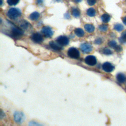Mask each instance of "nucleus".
Wrapping results in <instances>:
<instances>
[{"instance_id":"nucleus-21","label":"nucleus","mask_w":126,"mask_h":126,"mask_svg":"<svg viewBox=\"0 0 126 126\" xmlns=\"http://www.w3.org/2000/svg\"><path fill=\"white\" fill-rule=\"evenodd\" d=\"M114 29L115 30L118 32H121L124 29V27L121 24H117L114 25Z\"/></svg>"},{"instance_id":"nucleus-23","label":"nucleus","mask_w":126,"mask_h":126,"mask_svg":"<svg viewBox=\"0 0 126 126\" xmlns=\"http://www.w3.org/2000/svg\"><path fill=\"white\" fill-rule=\"evenodd\" d=\"M19 0H7V3L10 6H15L19 3Z\"/></svg>"},{"instance_id":"nucleus-33","label":"nucleus","mask_w":126,"mask_h":126,"mask_svg":"<svg viewBox=\"0 0 126 126\" xmlns=\"http://www.w3.org/2000/svg\"><path fill=\"white\" fill-rule=\"evenodd\" d=\"M74 1L75 3H80L82 1V0H74Z\"/></svg>"},{"instance_id":"nucleus-9","label":"nucleus","mask_w":126,"mask_h":126,"mask_svg":"<svg viewBox=\"0 0 126 126\" xmlns=\"http://www.w3.org/2000/svg\"><path fill=\"white\" fill-rule=\"evenodd\" d=\"M31 40L35 43H40L43 40V39L42 35L39 33H35L31 35Z\"/></svg>"},{"instance_id":"nucleus-8","label":"nucleus","mask_w":126,"mask_h":126,"mask_svg":"<svg viewBox=\"0 0 126 126\" xmlns=\"http://www.w3.org/2000/svg\"><path fill=\"white\" fill-rule=\"evenodd\" d=\"M85 62L87 65L90 66H94L96 65L97 60L94 56L89 55L85 58Z\"/></svg>"},{"instance_id":"nucleus-26","label":"nucleus","mask_w":126,"mask_h":126,"mask_svg":"<svg viewBox=\"0 0 126 126\" xmlns=\"http://www.w3.org/2000/svg\"><path fill=\"white\" fill-rule=\"evenodd\" d=\"M87 2L89 6H92L96 4V0H87Z\"/></svg>"},{"instance_id":"nucleus-15","label":"nucleus","mask_w":126,"mask_h":126,"mask_svg":"<svg viewBox=\"0 0 126 126\" xmlns=\"http://www.w3.org/2000/svg\"><path fill=\"white\" fill-rule=\"evenodd\" d=\"M40 16V13L37 11H34L31 13L29 16L30 19L32 21L37 20Z\"/></svg>"},{"instance_id":"nucleus-34","label":"nucleus","mask_w":126,"mask_h":126,"mask_svg":"<svg viewBox=\"0 0 126 126\" xmlns=\"http://www.w3.org/2000/svg\"><path fill=\"white\" fill-rule=\"evenodd\" d=\"M55 1H57V2H60L62 1V0H55Z\"/></svg>"},{"instance_id":"nucleus-13","label":"nucleus","mask_w":126,"mask_h":126,"mask_svg":"<svg viewBox=\"0 0 126 126\" xmlns=\"http://www.w3.org/2000/svg\"><path fill=\"white\" fill-rule=\"evenodd\" d=\"M84 28L85 30L89 33H92L94 32L95 30V27L92 24H87L84 26Z\"/></svg>"},{"instance_id":"nucleus-20","label":"nucleus","mask_w":126,"mask_h":126,"mask_svg":"<svg viewBox=\"0 0 126 126\" xmlns=\"http://www.w3.org/2000/svg\"><path fill=\"white\" fill-rule=\"evenodd\" d=\"M119 41L121 43H126V31L123 32L122 34L121 37L119 38Z\"/></svg>"},{"instance_id":"nucleus-31","label":"nucleus","mask_w":126,"mask_h":126,"mask_svg":"<svg viewBox=\"0 0 126 126\" xmlns=\"http://www.w3.org/2000/svg\"><path fill=\"white\" fill-rule=\"evenodd\" d=\"M122 21H123V23H124L125 25H126V16L123 18H122Z\"/></svg>"},{"instance_id":"nucleus-2","label":"nucleus","mask_w":126,"mask_h":126,"mask_svg":"<svg viewBox=\"0 0 126 126\" xmlns=\"http://www.w3.org/2000/svg\"><path fill=\"white\" fill-rule=\"evenodd\" d=\"M21 15V11L17 8H11L7 12V16L11 20H15Z\"/></svg>"},{"instance_id":"nucleus-5","label":"nucleus","mask_w":126,"mask_h":126,"mask_svg":"<svg viewBox=\"0 0 126 126\" xmlns=\"http://www.w3.org/2000/svg\"><path fill=\"white\" fill-rule=\"evenodd\" d=\"M41 32L45 37L49 38L52 37L54 32L52 29L49 26H44L41 29Z\"/></svg>"},{"instance_id":"nucleus-29","label":"nucleus","mask_w":126,"mask_h":126,"mask_svg":"<svg viewBox=\"0 0 126 126\" xmlns=\"http://www.w3.org/2000/svg\"><path fill=\"white\" fill-rule=\"evenodd\" d=\"M29 125L30 126H40L41 125V124L37 122H34V121H31L29 123Z\"/></svg>"},{"instance_id":"nucleus-27","label":"nucleus","mask_w":126,"mask_h":126,"mask_svg":"<svg viewBox=\"0 0 126 126\" xmlns=\"http://www.w3.org/2000/svg\"><path fill=\"white\" fill-rule=\"evenodd\" d=\"M103 40L101 38H97L94 41V43L97 45H100L102 43Z\"/></svg>"},{"instance_id":"nucleus-4","label":"nucleus","mask_w":126,"mask_h":126,"mask_svg":"<svg viewBox=\"0 0 126 126\" xmlns=\"http://www.w3.org/2000/svg\"><path fill=\"white\" fill-rule=\"evenodd\" d=\"M68 55L72 59H77L80 57V52L79 50L75 47H70L68 51Z\"/></svg>"},{"instance_id":"nucleus-14","label":"nucleus","mask_w":126,"mask_h":126,"mask_svg":"<svg viewBox=\"0 0 126 126\" xmlns=\"http://www.w3.org/2000/svg\"><path fill=\"white\" fill-rule=\"evenodd\" d=\"M74 32L75 35L79 38L83 37L85 34V33L84 31L83 30V29H82L81 28H80L75 29Z\"/></svg>"},{"instance_id":"nucleus-18","label":"nucleus","mask_w":126,"mask_h":126,"mask_svg":"<svg viewBox=\"0 0 126 126\" xmlns=\"http://www.w3.org/2000/svg\"><path fill=\"white\" fill-rule=\"evenodd\" d=\"M72 14L74 17L78 18L80 16V11L77 8H74L72 10Z\"/></svg>"},{"instance_id":"nucleus-17","label":"nucleus","mask_w":126,"mask_h":126,"mask_svg":"<svg viewBox=\"0 0 126 126\" xmlns=\"http://www.w3.org/2000/svg\"><path fill=\"white\" fill-rule=\"evenodd\" d=\"M30 23L26 21L25 20H23L21 22V24H20V27L21 28L24 30H27L28 29V28H29V26H30Z\"/></svg>"},{"instance_id":"nucleus-30","label":"nucleus","mask_w":126,"mask_h":126,"mask_svg":"<svg viewBox=\"0 0 126 126\" xmlns=\"http://www.w3.org/2000/svg\"><path fill=\"white\" fill-rule=\"evenodd\" d=\"M65 18H66L67 19H69L70 18V15H69V13H66L65 14Z\"/></svg>"},{"instance_id":"nucleus-11","label":"nucleus","mask_w":126,"mask_h":126,"mask_svg":"<svg viewBox=\"0 0 126 126\" xmlns=\"http://www.w3.org/2000/svg\"><path fill=\"white\" fill-rule=\"evenodd\" d=\"M49 46L53 50L56 51H60L63 49L62 46H61L58 42L56 43L53 41H51L49 42Z\"/></svg>"},{"instance_id":"nucleus-22","label":"nucleus","mask_w":126,"mask_h":126,"mask_svg":"<svg viewBox=\"0 0 126 126\" xmlns=\"http://www.w3.org/2000/svg\"><path fill=\"white\" fill-rule=\"evenodd\" d=\"M108 28H109V27L107 25L105 24H103L100 25L98 27V29L100 30V31L102 32H105L107 31Z\"/></svg>"},{"instance_id":"nucleus-7","label":"nucleus","mask_w":126,"mask_h":126,"mask_svg":"<svg viewBox=\"0 0 126 126\" xmlns=\"http://www.w3.org/2000/svg\"><path fill=\"white\" fill-rule=\"evenodd\" d=\"M56 41L61 46H67L69 42V39L65 35L59 36L57 38Z\"/></svg>"},{"instance_id":"nucleus-16","label":"nucleus","mask_w":126,"mask_h":126,"mask_svg":"<svg viewBox=\"0 0 126 126\" xmlns=\"http://www.w3.org/2000/svg\"><path fill=\"white\" fill-rule=\"evenodd\" d=\"M110 19H111V17L110 15L106 13L103 14V15H102L101 17V19L102 21L105 23H107L109 22V21L110 20Z\"/></svg>"},{"instance_id":"nucleus-6","label":"nucleus","mask_w":126,"mask_h":126,"mask_svg":"<svg viewBox=\"0 0 126 126\" xmlns=\"http://www.w3.org/2000/svg\"><path fill=\"white\" fill-rule=\"evenodd\" d=\"M80 48L84 53H89L92 51L93 46L91 44L88 43H84L80 45Z\"/></svg>"},{"instance_id":"nucleus-32","label":"nucleus","mask_w":126,"mask_h":126,"mask_svg":"<svg viewBox=\"0 0 126 126\" xmlns=\"http://www.w3.org/2000/svg\"><path fill=\"white\" fill-rule=\"evenodd\" d=\"M38 4H41L43 2V0H37Z\"/></svg>"},{"instance_id":"nucleus-3","label":"nucleus","mask_w":126,"mask_h":126,"mask_svg":"<svg viewBox=\"0 0 126 126\" xmlns=\"http://www.w3.org/2000/svg\"><path fill=\"white\" fill-rule=\"evenodd\" d=\"M13 118L15 123L18 124H21L25 121L26 117L23 112L15 111L14 113Z\"/></svg>"},{"instance_id":"nucleus-24","label":"nucleus","mask_w":126,"mask_h":126,"mask_svg":"<svg viewBox=\"0 0 126 126\" xmlns=\"http://www.w3.org/2000/svg\"><path fill=\"white\" fill-rule=\"evenodd\" d=\"M103 53L106 55H110L112 54V51L109 48H104L103 50Z\"/></svg>"},{"instance_id":"nucleus-25","label":"nucleus","mask_w":126,"mask_h":126,"mask_svg":"<svg viewBox=\"0 0 126 126\" xmlns=\"http://www.w3.org/2000/svg\"><path fill=\"white\" fill-rule=\"evenodd\" d=\"M108 45H109V47L114 48L117 46V42L115 40H111L108 43Z\"/></svg>"},{"instance_id":"nucleus-12","label":"nucleus","mask_w":126,"mask_h":126,"mask_svg":"<svg viewBox=\"0 0 126 126\" xmlns=\"http://www.w3.org/2000/svg\"><path fill=\"white\" fill-rule=\"evenodd\" d=\"M116 79L120 83H123L126 81V76L123 74L120 73L117 75Z\"/></svg>"},{"instance_id":"nucleus-19","label":"nucleus","mask_w":126,"mask_h":126,"mask_svg":"<svg viewBox=\"0 0 126 126\" xmlns=\"http://www.w3.org/2000/svg\"><path fill=\"white\" fill-rule=\"evenodd\" d=\"M96 10L94 8H90L87 11V14L90 17H94L96 15Z\"/></svg>"},{"instance_id":"nucleus-35","label":"nucleus","mask_w":126,"mask_h":126,"mask_svg":"<svg viewBox=\"0 0 126 126\" xmlns=\"http://www.w3.org/2000/svg\"><path fill=\"white\" fill-rule=\"evenodd\" d=\"M1 1V5H2L3 4V0H0Z\"/></svg>"},{"instance_id":"nucleus-28","label":"nucleus","mask_w":126,"mask_h":126,"mask_svg":"<svg viewBox=\"0 0 126 126\" xmlns=\"http://www.w3.org/2000/svg\"><path fill=\"white\" fill-rule=\"evenodd\" d=\"M114 49L116 52H119L122 51L123 48L121 46H117H117H115V47L114 48Z\"/></svg>"},{"instance_id":"nucleus-1","label":"nucleus","mask_w":126,"mask_h":126,"mask_svg":"<svg viewBox=\"0 0 126 126\" xmlns=\"http://www.w3.org/2000/svg\"><path fill=\"white\" fill-rule=\"evenodd\" d=\"M24 34V32L20 28L17 27L13 24L11 25V29L8 35L11 36L12 38L18 39Z\"/></svg>"},{"instance_id":"nucleus-10","label":"nucleus","mask_w":126,"mask_h":126,"mask_svg":"<svg viewBox=\"0 0 126 126\" xmlns=\"http://www.w3.org/2000/svg\"><path fill=\"white\" fill-rule=\"evenodd\" d=\"M103 70L106 73H111L114 69V66H113L110 63L105 62L102 66Z\"/></svg>"}]
</instances>
